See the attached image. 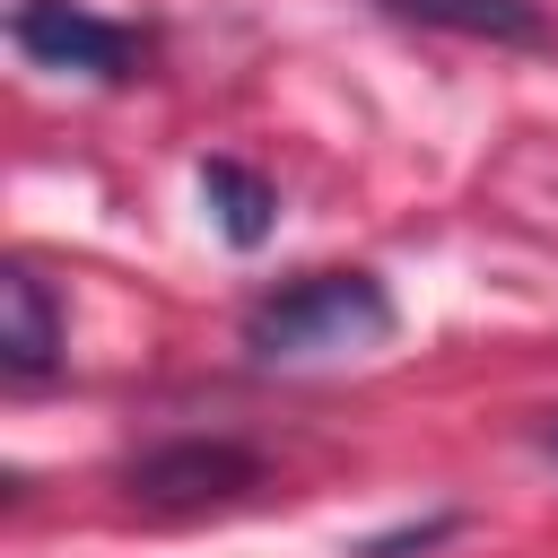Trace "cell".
Segmentation results:
<instances>
[{"label":"cell","instance_id":"obj_1","mask_svg":"<svg viewBox=\"0 0 558 558\" xmlns=\"http://www.w3.org/2000/svg\"><path fill=\"white\" fill-rule=\"evenodd\" d=\"M392 288L375 270H305L270 288L244 314V357L253 366H323V357H366L392 340Z\"/></svg>","mask_w":558,"mask_h":558},{"label":"cell","instance_id":"obj_2","mask_svg":"<svg viewBox=\"0 0 558 558\" xmlns=\"http://www.w3.org/2000/svg\"><path fill=\"white\" fill-rule=\"evenodd\" d=\"M9 44L35 61V70H61V78H96V87H131L148 70V35L87 9V0H17L9 9Z\"/></svg>","mask_w":558,"mask_h":558},{"label":"cell","instance_id":"obj_3","mask_svg":"<svg viewBox=\"0 0 558 558\" xmlns=\"http://www.w3.org/2000/svg\"><path fill=\"white\" fill-rule=\"evenodd\" d=\"M253 488H262V453L235 436H174L122 471V497L148 514H201V506H235Z\"/></svg>","mask_w":558,"mask_h":558},{"label":"cell","instance_id":"obj_4","mask_svg":"<svg viewBox=\"0 0 558 558\" xmlns=\"http://www.w3.org/2000/svg\"><path fill=\"white\" fill-rule=\"evenodd\" d=\"M61 349H70V314L52 305V288L26 262L0 270V366H9V384H44L61 366Z\"/></svg>","mask_w":558,"mask_h":558},{"label":"cell","instance_id":"obj_5","mask_svg":"<svg viewBox=\"0 0 558 558\" xmlns=\"http://www.w3.org/2000/svg\"><path fill=\"white\" fill-rule=\"evenodd\" d=\"M384 9L436 35H471V44H549L541 0H384Z\"/></svg>","mask_w":558,"mask_h":558},{"label":"cell","instance_id":"obj_6","mask_svg":"<svg viewBox=\"0 0 558 558\" xmlns=\"http://www.w3.org/2000/svg\"><path fill=\"white\" fill-rule=\"evenodd\" d=\"M201 201H209V218H218V235H227L235 253L270 244V227H279V192H270L253 166H235V157H209V166H201Z\"/></svg>","mask_w":558,"mask_h":558},{"label":"cell","instance_id":"obj_7","mask_svg":"<svg viewBox=\"0 0 558 558\" xmlns=\"http://www.w3.org/2000/svg\"><path fill=\"white\" fill-rule=\"evenodd\" d=\"M541 453H549V462H558V410H549V418H541Z\"/></svg>","mask_w":558,"mask_h":558}]
</instances>
